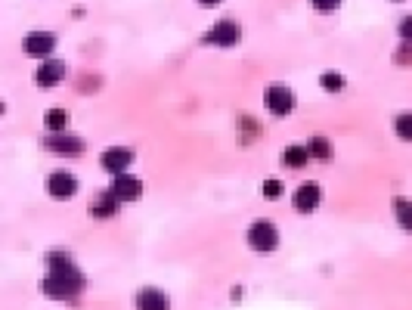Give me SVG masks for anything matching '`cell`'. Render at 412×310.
<instances>
[{"mask_svg":"<svg viewBox=\"0 0 412 310\" xmlns=\"http://www.w3.org/2000/svg\"><path fill=\"white\" fill-rule=\"evenodd\" d=\"M307 155H316V159H332V146H329V140L313 137V140L307 143Z\"/></svg>","mask_w":412,"mask_h":310,"instance_id":"obj_15","label":"cell"},{"mask_svg":"<svg viewBox=\"0 0 412 310\" xmlns=\"http://www.w3.org/2000/svg\"><path fill=\"white\" fill-rule=\"evenodd\" d=\"M267 106L273 115H289L294 108V93L289 87H270L267 90Z\"/></svg>","mask_w":412,"mask_h":310,"instance_id":"obj_3","label":"cell"},{"mask_svg":"<svg viewBox=\"0 0 412 310\" xmlns=\"http://www.w3.org/2000/svg\"><path fill=\"white\" fill-rule=\"evenodd\" d=\"M409 28H412V22L406 19V22H403V28H400V31H403V37H409V35H412V31H409Z\"/></svg>","mask_w":412,"mask_h":310,"instance_id":"obj_22","label":"cell"},{"mask_svg":"<svg viewBox=\"0 0 412 310\" xmlns=\"http://www.w3.org/2000/svg\"><path fill=\"white\" fill-rule=\"evenodd\" d=\"M0 112H4V106H0Z\"/></svg>","mask_w":412,"mask_h":310,"instance_id":"obj_24","label":"cell"},{"mask_svg":"<svg viewBox=\"0 0 412 310\" xmlns=\"http://www.w3.org/2000/svg\"><path fill=\"white\" fill-rule=\"evenodd\" d=\"M137 310H168V298L158 289H143L137 294Z\"/></svg>","mask_w":412,"mask_h":310,"instance_id":"obj_12","label":"cell"},{"mask_svg":"<svg viewBox=\"0 0 412 310\" xmlns=\"http://www.w3.org/2000/svg\"><path fill=\"white\" fill-rule=\"evenodd\" d=\"M279 242V232L270 221H254L251 230H248V245L254 248V252H273Z\"/></svg>","mask_w":412,"mask_h":310,"instance_id":"obj_2","label":"cell"},{"mask_svg":"<svg viewBox=\"0 0 412 310\" xmlns=\"http://www.w3.org/2000/svg\"><path fill=\"white\" fill-rule=\"evenodd\" d=\"M108 192H112L118 202H134L139 196V180L130 177V174H115V183H112Z\"/></svg>","mask_w":412,"mask_h":310,"instance_id":"obj_4","label":"cell"},{"mask_svg":"<svg viewBox=\"0 0 412 310\" xmlns=\"http://www.w3.org/2000/svg\"><path fill=\"white\" fill-rule=\"evenodd\" d=\"M236 41H239V25L230 22V19L217 22V25L211 28V35H208V44H217V46H230Z\"/></svg>","mask_w":412,"mask_h":310,"instance_id":"obj_8","label":"cell"},{"mask_svg":"<svg viewBox=\"0 0 412 310\" xmlns=\"http://www.w3.org/2000/svg\"><path fill=\"white\" fill-rule=\"evenodd\" d=\"M46 149L53 152H62V155H81L84 152V143L77 137H68V134H53L50 140H46Z\"/></svg>","mask_w":412,"mask_h":310,"instance_id":"obj_10","label":"cell"},{"mask_svg":"<svg viewBox=\"0 0 412 310\" xmlns=\"http://www.w3.org/2000/svg\"><path fill=\"white\" fill-rule=\"evenodd\" d=\"M41 289L53 298H62V301H72L77 292L84 289V276L81 270L68 261V254H50V273L44 276Z\"/></svg>","mask_w":412,"mask_h":310,"instance_id":"obj_1","label":"cell"},{"mask_svg":"<svg viewBox=\"0 0 412 310\" xmlns=\"http://www.w3.org/2000/svg\"><path fill=\"white\" fill-rule=\"evenodd\" d=\"M46 124H50L53 134H65V124H68V115L62 112V108H53L50 115H46Z\"/></svg>","mask_w":412,"mask_h":310,"instance_id":"obj_16","label":"cell"},{"mask_svg":"<svg viewBox=\"0 0 412 310\" xmlns=\"http://www.w3.org/2000/svg\"><path fill=\"white\" fill-rule=\"evenodd\" d=\"M397 211H400V223L409 230V202H397Z\"/></svg>","mask_w":412,"mask_h":310,"instance_id":"obj_20","label":"cell"},{"mask_svg":"<svg viewBox=\"0 0 412 310\" xmlns=\"http://www.w3.org/2000/svg\"><path fill=\"white\" fill-rule=\"evenodd\" d=\"M56 41H53V35H44V31H37V35H28L25 41H22V50L28 53V56H50Z\"/></svg>","mask_w":412,"mask_h":310,"instance_id":"obj_5","label":"cell"},{"mask_svg":"<svg viewBox=\"0 0 412 310\" xmlns=\"http://www.w3.org/2000/svg\"><path fill=\"white\" fill-rule=\"evenodd\" d=\"M323 87L329 90V93L344 90V75H338V72H325V75H323Z\"/></svg>","mask_w":412,"mask_h":310,"instance_id":"obj_17","label":"cell"},{"mask_svg":"<svg viewBox=\"0 0 412 310\" xmlns=\"http://www.w3.org/2000/svg\"><path fill=\"white\" fill-rule=\"evenodd\" d=\"M62 75H65V66H62L59 59H44L35 78H37L41 87H56V84L62 81Z\"/></svg>","mask_w":412,"mask_h":310,"instance_id":"obj_6","label":"cell"},{"mask_svg":"<svg viewBox=\"0 0 412 310\" xmlns=\"http://www.w3.org/2000/svg\"><path fill=\"white\" fill-rule=\"evenodd\" d=\"M397 130H400L403 140L412 137V118H409V115H400V118H397Z\"/></svg>","mask_w":412,"mask_h":310,"instance_id":"obj_18","label":"cell"},{"mask_svg":"<svg viewBox=\"0 0 412 310\" xmlns=\"http://www.w3.org/2000/svg\"><path fill=\"white\" fill-rule=\"evenodd\" d=\"M115 211H118V199L112 196V192H103L96 202L90 205V214L93 217H112Z\"/></svg>","mask_w":412,"mask_h":310,"instance_id":"obj_13","label":"cell"},{"mask_svg":"<svg viewBox=\"0 0 412 310\" xmlns=\"http://www.w3.org/2000/svg\"><path fill=\"white\" fill-rule=\"evenodd\" d=\"M282 161L289 168H304L307 165V149L304 146H289V149L282 152Z\"/></svg>","mask_w":412,"mask_h":310,"instance_id":"obj_14","label":"cell"},{"mask_svg":"<svg viewBox=\"0 0 412 310\" xmlns=\"http://www.w3.org/2000/svg\"><path fill=\"white\" fill-rule=\"evenodd\" d=\"M130 161H134V152H130V149H118V146H115V149L103 152V168L112 170V174H124Z\"/></svg>","mask_w":412,"mask_h":310,"instance_id":"obj_9","label":"cell"},{"mask_svg":"<svg viewBox=\"0 0 412 310\" xmlns=\"http://www.w3.org/2000/svg\"><path fill=\"white\" fill-rule=\"evenodd\" d=\"M320 186H313V183H307V186H301L298 192H294V205H298V211H313L316 205H320Z\"/></svg>","mask_w":412,"mask_h":310,"instance_id":"obj_11","label":"cell"},{"mask_svg":"<svg viewBox=\"0 0 412 310\" xmlns=\"http://www.w3.org/2000/svg\"><path fill=\"white\" fill-rule=\"evenodd\" d=\"M199 4H201V6H217L220 0H199Z\"/></svg>","mask_w":412,"mask_h":310,"instance_id":"obj_23","label":"cell"},{"mask_svg":"<svg viewBox=\"0 0 412 310\" xmlns=\"http://www.w3.org/2000/svg\"><path fill=\"white\" fill-rule=\"evenodd\" d=\"M341 4V0H313L316 10H335V6Z\"/></svg>","mask_w":412,"mask_h":310,"instance_id":"obj_21","label":"cell"},{"mask_svg":"<svg viewBox=\"0 0 412 310\" xmlns=\"http://www.w3.org/2000/svg\"><path fill=\"white\" fill-rule=\"evenodd\" d=\"M279 192H282V183L276 180V177H270L267 183H263V196H270V199H276Z\"/></svg>","mask_w":412,"mask_h":310,"instance_id":"obj_19","label":"cell"},{"mask_svg":"<svg viewBox=\"0 0 412 310\" xmlns=\"http://www.w3.org/2000/svg\"><path fill=\"white\" fill-rule=\"evenodd\" d=\"M77 190V180L68 170H56V174L50 177V196L53 199H72Z\"/></svg>","mask_w":412,"mask_h":310,"instance_id":"obj_7","label":"cell"}]
</instances>
